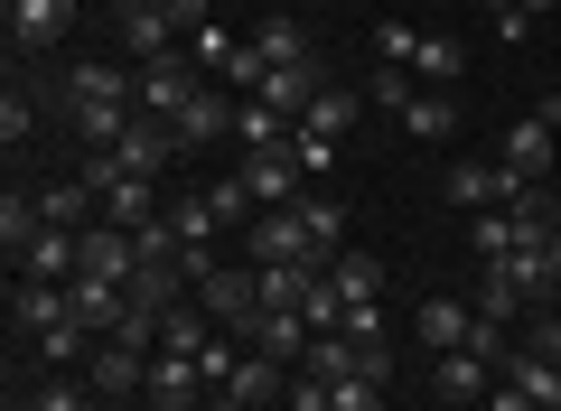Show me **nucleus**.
<instances>
[{"label":"nucleus","instance_id":"b1692460","mask_svg":"<svg viewBox=\"0 0 561 411\" xmlns=\"http://www.w3.org/2000/svg\"><path fill=\"white\" fill-rule=\"evenodd\" d=\"M206 346H216V318H206L197 299H179V309L160 318V355H206Z\"/></svg>","mask_w":561,"mask_h":411},{"label":"nucleus","instance_id":"5701e85b","mask_svg":"<svg viewBox=\"0 0 561 411\" xmlns=\"http://www.w3.org/2000/svg\"><path fill=\"white\" fill-rule=\"evenodd\" d=\"M20 281H76V235H66V225H47V235L20 253Z\"/></svg>","mask_w":561,"mask_h":411},{"label":"nucleus","instance_id":"423d86ee","mask_svg":"<svg viewBox=\"0 0 561 411\" xmlns=\"http://www.w3.org/2000/svg\"><path fill=\"white\" fill-rule=\"evenodd\" d=\"M66 113H103V103H122V113H140V76H122V66H66Z\"/></svg>","mask_w":561,"mask_h":411},{"label":"nucleus","instance_id":"e433bc0d","mask_svg":"<svg viewBox=\"0 0 561 411\" xmlns=\"http://www.w3.org/2000/svg\"><path fill=\"white\" fill-rule=\"evenodd\" d=\"M328 411H383V384L375 374H337L328 384Z\"/></svg>","mask_w":561,"mask_h":411},{"label":"nucleus","instance_id":"ea45409f","mask_svg":"<svg viewBox=\"0 0 561 411\" xmlns=\"http://www.w3.org/2000/svg\"><path fill=\"white\" fill-rule=\"evenodd\" d=\"M38 411H84V384H76V365H66V374H47V384H38Z\"/></svg>","mask_w":561,"mask_h":411},{"label":"nucleus","instance_id":"393cba45","mask_svg":"<svg viewBox=\"0 0 561 411\" xmlns=\"http://www.w3.org/2000/svg\"><path fill=\"white\" fill-rule=\"evenodd\" d=\"M253 281H262V309H300L319 262H253Z\"/></svg>","mask_w":561,"mask_h":411},{"label":"nucleus","instance_id":"c756f323","mask_svg":"<svg viewBox=\"0 0 561 411\" xmlns=\"http://www.w3.org/2000/svg\"><path fill=\"white\" fill-rule=\"evenodd\" d=\"M346 122H356V84H319V103L300 113V132H319V140H337Z\"/></svg>","mask_w":561,"mask_h":411},{"label":"nucleus","instance_id":"6ab92c4d","mask_svg":"<svg viewBox=\"0 0 561 411\" xmlns=\"http://www.w3.org/2000/svg\"><path fill=\"white\" fill-rule=\"evenodd\" d=\"M243 346H253V355H280V365H300V355H309V318H300V309H262L253 328H243Z\"/></svg>","mask_w":561,"mask_h":411},{"label":"nucleus","instance_id":"1a4fd4ad","mask_svg":"<svg viewBox=\"0 0 561 411\" xmlns=\"http://www.w3.org/2000/svg\"><path fill=\"white\" fill-rule=\"evenodd\" d=\"M187 103H197V66H187V57L140 66V122H179Z\"/></svg>","mask_w":561,"mask_h":411},{"label":"nucleus","instance_id":"a18cd8bd","mask_svg":"<svg viewBox=\"0 0 561 411\" xmlns=\"http://www.w3.org/2000/svg\"><path fill=\"white\" fill-rule=\"evenodd\" d=\"M309 10H328V0H309Z\"/></svg>","mask_w":561,"mask_h":411},{"label":"nucleus","instance_id":"39448f33","mask_svg":"<svg viewBox=\"0 0 561 411\" xmlns=\"http://www.w3.org/2000/svg\"><path fill=\"white\" fill-rule=\"evenodd\" d=\"M131 272H140V243L122 235V225H84L76 235V281H122V290H131Z\"/></svg>","mask_w":561,"mask_h":411},{"label":"nucleus","instance_id":"4be33fe9","mask_svg":"<svg viewBox=\"0 0 561 411\" xmlns=\"http://www.w3.org/2000/svg\"><path fill=\"white\" fill-rule=\"evenodd\" d=\"M38 235H47V206L10 187V196H0V253H10V272H20V253H28Z\"/></svg>","mask_w":561,"mask_h":411},{"label":"nucleus","instance_id":"9d476101","mask_svg":"<svg viewBox=\"0 0 561 411\" xmlns=\"http://www.w3.org/2000/svg\"><path fill=\"white\" fill-rule=\"evenodd\" d=\"M505 178H515V196L524 187H552V122H542V113H524L515 132H505Z\"/></svg>","mask_w":561,"mask_h":411},{"label":"nucleus","instance_id":"f257e3e1","mask_svg":"<svg viewBox=\"0 0 561 411\" xmlns=\"http://www.w3.org/2000/svg\"><path fill=\"white\" fill-rule=\"evenodd\" d=\"M84 0H10L0 10V28H10V57H57L66 28H76Z\"/></svg>","mask_w":561,"mask_h":411},{"label":"nucleus","instance_id":"09e8293b","mask_svg":"<svg viewBox=\"0 0 561 411\" xmlns=\"http://www.w3.org/2000/svg\"><path fill=\"white\" fill-rule=\"evenodd\" d=\"M28 411H38V402H28Z\"/></svg>","mask_w":561,"mask_h":411},{"label":"nucleus","instance_id":"f3484780","mask_svg":"<svg viewBox=\"0 0 561 411\" xmlns=\"http://www.w3.org/2000/svg\"><path fill=\"white\" fill-rule=\"evenodd\" d=\"M234 113H243V94H206V84H197V103H187L169 132H179V150H206V140L234 132Z\"/></svg>","mask_w":561,"mask_h":411},{"label":"nucleus","instance_id":"473e14b6","mask_svg":"<svg viewBox=\"0 0 561 411\" xmlns=\"http://www.w3.org/2000/svg\"><path fill=\"white\" fill-rule=\"evenodd\" d=\"M234 57H243V47H234V28H225V20L187 28V66H216V76H225V66H234Z\"/></svg>","mask_w":561,"mask_h":411},{"label":"nucleus","instance_id":"6e6552de","mask_svg":"<svg viewBox=\"0 0 561 411\" xmlns=\"http://www.w3.org/2000/svg\"><path fill=\"white\" fill-rule=\"evenodd\" d=\"M280 392H290V374H280V355H253V346H243V365H234V374L216 384V402H225V411H272Z\"/></svg>","mask_w":561,"mask_h":411},{"label":"nucleus","instance_id":"7c9ffc66","mask_svg":"<svg viewBox=\"0 0 561 411\" xmlns=\"http://www.w3.org/2000/svg\"><path fill=\"white\" fill-rule=\"evenodd\" d=\"M412 76H421V84H459V76H468V47H459V38H421Z\"/></svg>","mask_w":561,"mask_h":411},{"label":"nucleus","instance_id":"cd10ccee","mask_svg":"<svg viewBox=\"0 0 561 411\" xmlns=\"http://www.w3.org/2000/svg\"><path fill=\"white\" fill-rule=\"evenodd\" d=\"M234 140H243V150H290V140H300V122H280L272 103H243V113H234Z\"/></svg>","mask_w":561,"mask_h":411},{"label":"nucleus","instance_id":"de8ad7c7","mask_svg":"<svg viewBox=\"0 0 561 411\" xmlns=\"http://www.w3.org/2000/svg\"><path fill=\"white\" fill-rule=\"evenodd\" d=\"M84 411H103V402H84Z\"/></svg>","mask_w":561,"mask_h":411},{"label":"nucleus","instance_id":"412c9836","mask_svg":"<svg viewBox=\"0 0 561 411\" xmlns=\"http://www.w3.org/2000/svg\"><path fill=\"white\" fill-rule=\"evenodd\" d=\"M243 47H253L262 66H309V57H319V47H309V28L290 20V10H280V20H262V28H253Z\"/></svg>","mask_w":561,"mask_h":411},{"label":"nucleus","instance_id":"20e7f679","mask_svg":"<svg viewBox=\"0 0 561 411\" xmlns=\"http://www.w3.org/2000/svg\"><path fill=\"white\" fill-rule=\"evenodd\" d=\"M197 309L216 318L225 336H243V328H253V318H262V281H253V262H243V272H234V262H225L216 281H197Z\"/></svg>","mask_w":561,"mask_h":411},{"label":"nucleus","instance_id":"4c0bfd02","mask_svg":"<svg viewBox=\"0 0 561 411\" xmlns=\"http://www.w3.org/2000/svg\"><path fill=\"white\" fill-rule=\"evenodd\" d=\"M290 159H300V178H309V187H328V169H337V140L300 132V140H290Z\"/></svg>","mask_w":561,"mask_h":411},{"label":"nucleus","instance_id":"72a5a7b5","mask_svg":"<svg viewBox=\"0 0 561 411\" xmlns=\"http://www.w3.org/2000/svg\"><path fill=\"white\" fill-rule=\"evenodd\" d=\"M300 318H309V336H328V328H346V299H337V281H309V299H300Z\"/></svg>","mask_w":561,"mask_h":411},{"label":"nucleus","instance_id":"4468645a","mask_svg":"<svg viewBox=\"0 0 561 411\" xmlns=\"http://www.w3.org/2000/svg\"><path fill=\"white\" fill-rule=\"evenodd\" d=\"M113 159H122L131 178H169V159H187V150H179V132H169V122H131V132L113 140Z\"/></svg>","mask_w":561,"mask_h":411},{"label":"nucleus","instance_id":"a878e982","mask_svg":"<svg viewBox=\"0 0 561 411\" xmlns=\"http://www.w3.org/2000/svg\"><path fill=\"white\" fill-rule=\"evenodd\" d=\"M328 281H337V299H346V309H365V299L383 290V262H375V253H356V243H346V253L328 262Z\"/></svg>","mask_w":561,"mask_h":411},{"label":"nucleus","instance_id":"2eb2a0df","mask_svg":"<svg viewBox=\"0 0 561 411\" xmlns=\"http://www.w3.org/2000/svg\"><path fill=\"white\" fill-rule=\"evenodd\" d=\"M486 384H496V374H486V355H440V365H431V402H449V411H478L486 402Z\"/></svg>","mask_w":561,"mask_h":411},{"label":"nucleus","instance_id":"2f4dec72","mask_svg":"<svg viewBox=\"0 0 561 411\" xmlns=\"http://www.w3.org/2000/svg\"><path fill=\"white\" fill-rule=\"evenodd\" d=\"M216 196H179V206H169V235H179V243H216Z\"/></svg>","mask_w":561,"mask_h":411},{"label":"nucleus","instance_id":"49530a36","mask_svg":"<svg viewBox=\"0 0 561 411\" xmlns=\"http://www.w3.org/2000/svg\"><path fill=\"white\" fill-rule=\"evenodd\" d=\"M431 411H449V402H431Z\"/></svg>","mask_w":561,"mask_h":411},{"label":"nucleus","instance_id":"79ce46f5","mask_svg":"<svg viewBox=\"0 0 561 411\" xmlns=\"http://www.w3.org/2000/svg\"><path fill=\"white\" fill-rule=\"evenodd\" d=\"M478 411H534V402H524L515 384H486V402H478Z\"/></svg>","mask_w":561,"mask_h":411},{"label":"nucleus","instance_id":"dca6fc26","mask_svg":"<svg viewBox=\"0 0 561 411\" xmlns=\"http://www.w3.org/2000/svg\"><path fill=\"white\" fill-rule=\"evenodd\" d=\"M449 206H468V216H486V206H515V178H505V159L486 169V159H459L449 169Z\"/></svg>","mask_w":561,"mask_h":411},{"label":"nucleus","instance_id":"f03ea898","mask_svg":"<svg viewBox=\"0 0 561 411\" xmlns=\"http://www.w3.org/2000/svg\"><path fill=\"white\" fill-rule=\"evenodd\" d=\"M76 318V281H10V336H57Z\"/></svg>","mask_w":561,"mask_h":411},{"label":"nucleus","instance_id":"aec40b11","mask_svg":"<svg viewBox=\"0 0 561 411\" xmlns=\"http://www.w3.org/2000/svg\"><path fill=\"white\" fill-rule=\"evenodd\" d=\"M505 384H515V392H524L534 411H561V365H552V355L515 346V355H505Z\"/></svg>","mask_w":561,"mask_h":411},{"label":"nucleus","instance_id":"bb28decb","mask_svg":"<svg viewBox=\"0 0 561 411\" xmlns=\"http://www.w3.org/2000/svg\"><path fill=\"white\" fill-rule=\"evenodd\" d=\"M122 309H131V290H122V281H76V318H84L94 336H113Z\"/></svg>","mask_w":561,"mask_h":411},{"label":"nucleus","instance_id":"58836bf2","mask_svg":"<svg viewBox=\"0 0 561 411\" xmlns=\"http://www.w3.org/2000/svg\"><path fill=\"white\" fill-rule=\"evenodd\" d=\"M375 57H383V66H412V57H421V28L383 20V28H375Z\"/></svg>","mask_w":561,"mask_h":411},{"label":"nucleus","instance_id":"a211bd4d","mask_svg":"<svg viewBox=\"0 0 561 411\" xmlns=\"http://www.w3.org/2000/svg\"><path fill=\"white\" fill-rule=\"evenodd\" d=\"M393 122H402V132H412V140H431V150H440V140L459 132V94H449V84H421V94L402 103Z\"/></svg>","mask_w":561,"mask_h":411},{"label":"nucleus","instance_id":"0eeeda50","mask_svg":"<svg viewBox=\"0 0 561 411\" xmlns=\"http://www.w3.org/2000/svg\"><path fill=\"white\" fill-rule=\"evenodd\" d=\"M113 28H122V47H131L140 66H160V57H179V28H169V10L160 0H113Z\"/></svg>","mask_w":561,"mask_h":411},{"label":"nucleus","instance_id":"c03bdc74","mask_svg":"<svg viewBox=\"0 0 561 411\" xmlns=\"http://www.w3.org/2000/svg\"><path fill=\"white\" fill-rule=\"evenodd\" d=\"M478 10H486V20H496V10H515V0H478Z\"/></svg>","mask_w":561,"mask_h":411},{"label":"nucleus","instance_id":"c9c22d12","mask_svg":"<svg viewBox=\"0 0 561 411\" xmlns=\"http://www.w3.org/2000/svg\"><path fill=\"white\" fill-rule=\"evenodd\" d=\"M365 94H375L383 113H402V103L421 94V76H412V66H383V57H375V84H365Z\"/></svg>","mask_w":561,"mask_h":411},{"label":"nucleus","instance_id":"a19ab883","mask_svg":"<svg viewBox=\"0 0 561 411\" xmlns=\"http://www.w3.org/2000/svg\"><path fill=\"white\" fill-rule=\"evenodd\" d=\"M206 196H216V216H225V225H243V216H253V196H243V178H216Z\"/></svg>","mask_w":561,"mask_h":411},{"label":"nucleus","instance_id":"c85d7f7f","mask_svg":"<svg viewBox=\"0 0 561 411\" xmlns=\"http://www.w3.org/2000/svg\"><path fill=\"white\" fill-rule=\"evenodd\" d=\"M300 216H309V235H319V253L337 262V253H346V206H337L328 187H309V196H300Z\"/></svg>","mask_w":561,"mask_h":411},{"label":"nucleus","instance_id":"37998d69","mask_svg":"<svg viewBox=\"0 0 561 411\" xmlns=\"http://www.w3.org/2000/svg\"><path fill=\"white\" fill-rule=\"evenodd\" d=\"M515 10H524V20H552V10H561V0H515Z\"/></svg>","mask_w":561,"mask_h":411},{"label":"nucleus","instance_id":"ddd939ff","mask_svg":"<svg viewBox=\"0 0 561 411\" xmlns=\"http://www.w3.org/2000/svg\"><path fill=\"white\" fill-rule=\"evenodd\" d=\"M412 328H421V346H431V355H459L468 336H478V309L440 290V299H421V309H412Z\"/></svg>","mask_w":561,"mask_h":411},{"label":"nucleus","instance_id":"f704fd0d","mask_svg":"<svg viewBox=\"0 0 561 411\" xmlns=\"http://www.w3.org/2000/svg\"><path fill=\"white\" fill-rule=\"evenodd\" d=\"M0 140H10V150H28V140H38V103H28L20 84L0 94Z\"/></svg>","mask_w":561,"mask_h":411},{"label":"nucleus","instance_id":"9b49d317","mask_svg":"<svg viewBox=\"0 0 561 411\" xmlns=\"http://www.w3.org/2000/svg\"><path fill=\"white\" fill-rule=\"evenodd\" d=\"M140 392H150L160 411H206V402H216V384L197 374V355H150V384H140Z\"/></svg>","mask_w":561,"mask_h":411},{"label":"nucleus","instance_id":"f8f14e48","mask_svg":"<svg viewBox=\"0 0 561 411\" xmlns=\"http://www.w3.org/2000/svg\"><path fill=\"white\" fill-rule=\"evenodd\" d=\"M150 355H160V346H131V336H103V346L84 355V365H94V402H113V392H140V384H150Z\"/></svg>","mask_w":561,"mask_h":411},{"label":"nucleus","instance_id":"7ed1b4c3","mask_svg":"<svg viewBox=\"0 0 561 411\" xmlns=\"http://www.w3.org/2000/svg\"><path fill=\"white\" fill-rule=\"evenodd\" d=\"M253 262H319L328 272V253H319V235H309L300 206H262L253 216Z\"/></svg>","mask_w":561,"mask_h":411}]
</instances>
